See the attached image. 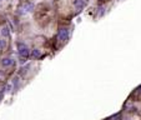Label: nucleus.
I'll return each instance as SVG.
<instances>
[{"mask_svg":"<svg viewBox=\"0 0 141 120\" xmlns=\"http://www.w3.org/2000/svg\"><path fill=\"white\" fill-rule=\"evenodd\" d=\"M18 53H19L20 58H25V59L30 55V50L24 43H19L18 44Z\"/></svg>","mask_w":141,"mask_h":120,"instance_id":"nucleus-1","label":"nucleus"},{"mask_svg":"<svg viewBox=\"0 0 141 120\" xmlns=\"http://www.w3.org/2000/svg\"><path fill=\"white\" fill-rule=\"evenodd\" d=\"M57 38H59L60 41L66 43L69 40V30L66 28H60L59 31H57Z\"/></svg>","mask_w":141,"mask_h":120,"instance_id":"nucleus-2","label":"nucleus"},{"mask_svg":"<svg viewBox=\"0 0 141 120\" xmlns=\"http://www.w3.org/2000/svg\"><path fill=\"white\" fill-rule=\"evenodd\" d=\"M74 5L76 9L79 10H83L85 6H86V3L84 1V0H74Z\"/></svg>","mask_w":141,"mask_h":120,"instance_id":"nucleus-3","label":"nucleus"},{"mask_svg":"<svg viewBox=\"0 0 141 120\" xmlns=\"http://www.w3.org/2000/svg\"><path fill=\"white\" fill-rule=\"evenodd\" d=\"M14 64V60L11 59V58H4L3 60H1V65L4 66V68H8V66H11Z\"/></svg>","mask_w":141,"mask_h":120,"instance_id":"nucleus-4","label":"nucleus"},{"mask_svg":"<svg viewBox=\"0 0 141 120\" xmlns=\"http://www.w3.org/2000/svg\"><path fill=\"white\" fill-rule=\"evenodd\" d=\"M1 36H3V38H9V36H10V30H9L8 26H4V28L1 29Z\"/></svg>","mask_w":141,"mask_h":120,"instance_id":"nucleus-5","label":"nucleus"},{"mask_svg":"<svg viewBox=\"0 0 141 120\" xmlns=\"http://www.w3.org/2000/svg\"><path fill=\"white\" fill-rule=\"evenodd\" d=\"M31 55H33L35 59H39L40 56H41V51H40L39 49H34V50L31 51Z\"/></svg>","mask_w":141,"mask_h":120,"instance_id":"nucleus-6","label":"nucleus"},{"mask_svg":"<svg viewBox=\"0 0 141 120\" xmlns=\"http://www.w3.org/2000/svg\"><path fill=\"white\" fill-rule=\"evenodd\" d=\"M34 9V4L33 3H26L25 5H24V10L25 11H31Z\"/></svg>","mask_w":141,"mask_h":120,"instance_id":"nucleus-7","label":"nucleus"},{"mask_svg":"<svg viewBox=\"0 0 141 120\" xmlns=\"http://www.w3.org/2000/svg\"><path fill=\"white\" fill-rule=\"evenodd\" d=\"M5 48H6V40L0 39V50H5Z\"/></svg>","mask_w":141,"mask_h":120,"instance_id":"nucleus-8","label":"nucleus"},{"mask_svg":"<svg viewBox=\"0 0 141 120\" xmlns=\"http://www.w3.org/2000/svg\"><path fill=\"white\" fill-rule=\"evenodd\" d=\"M19 63H20V64H25V63H26V59H25V58H20Z\"/></svg>","mask_w":141,"mask_h":120,"instance_id":"nucleus-9","label":"nucleus"},{"mask_svg":"<svg viewBox=\"0 0 141 120\" xmlns=\"http://www.w3.org/2000/svg\"><path fill=\"white\" fill-rule=\"evenodd\" d=\"M18 83H19V78H14V85L18 86Z\"/></svg>","mask_w":141,"mask_h":120,"instance_id":"nucleus-10","label":"nucleus"},{"mask_svg":"<svg viewBox=\"0 0 141 120\" xmlns=\"http://www.w3.org/2000/svg\"><path fill=\"white\" fill-rule=\"evenodd\" d=\"M5 90H6V91H10V90H11V85H9V84H8V85L5 86Z\"/></svg>","mask_w":141,"mask_h":120,"instance_id":"nucleus-11","label":"nucleus"},{"mask_svg":"<svg viewBox=\"0 0 141 120\" xmlns=\"http://www.w3.org/2000/svg\"><path fill=\"white\" fill-rule=\"evenodd\" d=\"M0 101H1V95H0Z\"/></svg>","mask_w":141,"mask_h":120,"instance_id":"nucleus-12","label":"nucleus"}]
</instances>
